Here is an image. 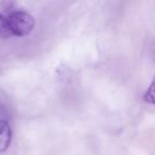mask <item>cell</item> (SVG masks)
Returning <instances> with one entry per match:
<instances>
[{"mask_svg": "<svg viewBox=\"0 0 155 155\" xmlns=\"http://www.w3.org/2000/svg\"><path fill=\"white\" fill-rule=\"evenodd\" d=\"M12 36L22 37L30 34L34 29V18L25 11H14L8 16Z\"/></svg>", "mask_w": 155, "mask_h": 155, "instance_id": "obj_1", "label": "cell"}, {"mask_svg": "<svg viewBox=\"0 0 155 155\" xmlns=\"http://www.w3.org/2000/svg\"><path fill=\"white\" fill-rule=\"evenodd\" d=\"M12 130L7 120L0 119V153L5 152L11 144Z\"/></svg>", "mask_w": 155, "mask_h": 155, "instance_id": "obj_2", "label": "cell"}, {"mask_svg": "<svg viewBox=\"0 0 155 155\" xmlns=\"http://www.w3.org/2000/svg\"><path fill=\"white\" fill-rule=\"evenodd\" d=\"M0 36L5 38H9L12 36L9 28V22H8V17L1 13H0Z\"/></svg>", "mask_w": 155, "mask_h": 155, "instance_id": "obj_3", "label": "cell"}, {"mask_svg": "<svg viewBox=\"0 0 155 155\" xmlns=\"http://www.w3.org/2000/svg\"><path fill=\"white\" fill-rule=\"evenodd\" d=\"M143 99L146 102L155 105V75L153 77L152 81H151V84L149 86V88L147 89V91L144 93Z\"/></svg>", "mask_w": 155, "mask_h": 155, "instance_id": "obj_4", "label": "cell"}, {"mask_svg": "<svg viewBox=\"0 0 155 155\" xmlns=\"http://www.w3.org/2000/svg\"><path fill=\"white\" fill-rule=\"evenodd\" d=\"M152 52H153V56H154V58H155V44H154V46H153Z\"/></svg>", "mask_w": 155, "mask_h": 155, "instance_id": "obj_5", "label": "cell"}]
</instances>
